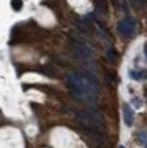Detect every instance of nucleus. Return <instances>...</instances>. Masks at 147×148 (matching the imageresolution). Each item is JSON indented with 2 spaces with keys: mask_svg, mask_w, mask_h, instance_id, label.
Masks as SVG:
<instances>
[{
  "mask_svg": "<svg viewBox=\"0 0 147 148\" xmlns=\"http://www.w3.org/2000/svg\"><path fill=\"white\" fill-rule=\"evenodd\" d=\"M119 148H125V147H124V145H119Z\"/></svg>",
  "mask_w": 147,
  "mask_h": 148,
  "instance_id": "9d476101",
  "label": "nucleus"
},
{
  "mask_svg": "<svg viewBox=\"0 0 147 148\" xmlns=\"http://www.w3.org/2000/svg\"><path fill=\"white\" fill-rule=\"evenodd\" d=\"M66 82L71 88V95L82 102L90 103L95 98V92L98 90V84H94L87 77L79 75L76 72H68L66 75Z\"/></svg>",
  "mask_w": 147,
  "mask_h": 148,
  "instance_id": "f257e3e1",
  "label": "nucleus"
},
{
  "mask_svg": "<svg viewBox=\"0 0 147 148\" xmlns=\"http://www.w3.org/2000/svg\"><path fill=\"white\" fill-rule=\"evenodd\" d=\"M123 117H124V122L127 126H132L134 124V112L128 105L123 106Z\"/></svg>",
  "mask_w": 147,
  "mask_h": 148,
  "instance_id": "20e7f679",
  "label": "nucleus"
},
{
  "mask_svg": "<svg viewBox=\"0 0 147 148\" xmlns=\"http://www.w3.org/2000/svg\"><path fill=\"white\" fill-rule=\"evenodd\" d=\"M22 5H23L22 0H12V1H11V7H12L14 11H18V10H21V8H22Z\"/></svg>",
  "mask_w": 147,
  "mask_h": 148,
  "instance_id": "0eeeda50",
  "label": "nucleus"
},
{
  "mask_svg": "<svg viewBox=\"0 0 147 148\" xmlns=\"http://www.w3.org/2000/svg\"><path fill=\"white\" fill-rule=\"evenodd\" d=\"M71 49L72 52L75 53V56L80 60H89L91 56H93V50L90 49L87 45L82 44V42H76L74 41L71 44Z\"/></svg>",
  "mask_w": 147,
  "mask_h": 148,
  "instance_id": "7ed1b4c3",
  "label": "nucleus"
},
{
  "mask_svg": "<svg viewBox=\"0 0 147 148\" xmlns=\"http://www.w3.org/2000/svg\"><path fill=\"white\" fill-rule=\"evenodd\" d=\"M138 140L144 148H147V132H140L138 133Z\"/></svg>",
  "mask_w": 147,
  "mask_h": 148,
  "instance_id": "423d86ee",
  "label": "nucleus"
},
{
  "mask_svg": "<svg viewBox=\"0 0 147 148\" xmlns=\"http://www.w3.org/2000/svg\"><path fill=\"white\" fill-rule=\"evenodd\" d=\"M144 56H146V58H147V42L144 44Z\"/></svg>",
  "mask_w": 147,
  "mask_h": 148,
  "instance_id": "1a4fd4ad",
  "label": "nucleus"
},
{
  "mask_svg": "<svg viewBox=\"0 0 147 148\" xmlns=\"http://www.w3.org/2000/svg\"><path fill=\"white\" fill-rule=\"evenodd\" d=\"M132 102H134V105L136 106V108H140V106H142V102H140L138 98H134V101H132Z\"/></svg>",
  "mask_w": 147,
  "mask_h": 148,
  "instance_id": "6e6552de",
  "label": "nucleus"
},
{
  "mask_svg": "<svg viewBox=\"0 0 147 148\" xmlns=\"http://www.w3.org/2000/svg\"><path fill=\"white\" fill-rule=\"evenodd\" d=\"M135 27H136V21H135L132 16H125L119 22L117 25V30L121 36L129 37L132 36L135 32Z\"/></svg>",
  "mask_w": 147,
  "mask_h": 148,
  "instance_id": "f03ea898",
  "label": "nucleus"
},
{
  "mask_svg": "<svg viewBox=\"0 0 147 148\" xmlns=\"http://www.w3.org/2000/svg\"><path fill=\"white\" fill-rule=\"evenodd\" d=\"M129 75L134 80H143V79L147 77V71L146 69H143V71H131Z\"/></svg>",
  "mask_w": 147,
  "mask_h": 148,
  "instance_id": "39448f33",
  "label": "nucleus"
}]
</instances>
